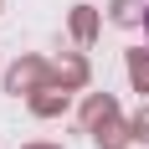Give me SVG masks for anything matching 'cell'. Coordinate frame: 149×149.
Here are the masks:
<instances>
[{
  "mask_svg": "<svg viewBox=\"0 0 149 149\" xmlns=\"http://www.w3.org/2000/svg\"><path fill=\"white\" fill-rule=\"evenodd\" d=\"M144 31H149V5H144Z\"/></svg>",
  "mask_w": 149,
  "mask_h": 149,
  "instance_id": "obj_1",
  "label": "cell"
}]
</instances>
